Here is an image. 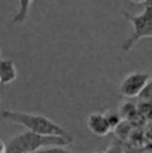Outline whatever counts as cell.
<instances>
[{"instance_id": "9a60e30c", "label": "cell", "mask_w": 152, "mask_h": 153, "mask_svg": "<svg viewBox=\"0 0 152 153\" xmlns=\"http://www.w3.org/2000/svg\"><path fill=\"white\" fill-rule=\"evenodd\" d=\"M97 153H101V152H97Z\"/></svg>"}, {"instance_id": "5bb4252c", "label": "cell", "mask_w": 152, "mask_h": 153, "mask_svg": "<svg viewBox=\"0 0 152 153\" xmlns=\"http://www.w3.org/2000/svg\"><path fill=\"white\" fill-rule=\"evenodd\" d=\"M24 153H36V152H24Z\"/></svg>"}, {"instance_id": "5b68a950", "label": "cell", "mask_w": 152, "mask_h": 153, "mask_svg": "<svg viewBox=\"0 0 152 153\" xmlns=\"http://www.w3.org/2000/svg\"><path fill=\"white\" fill-rule=\"evenodd\" d=\"M87 128L90 129V132H93L97 137H104L112 131L107 120H106L104 113H99V111L91 113L87 117Z\"/></svg>"}, {"instance_id": "3957f363", "label": "cell", "mask_w": 152, "mask_h": 153, "mask_svg": "<svg viewBox=\"0 0 152 153\" xmlns=\"http://www.w3.org/2000/svg\"><path fill=\"white\" fill-rule=\"evenodd\" d=\"M145 7L140 13L133 15L130 12H124L122 16L133 24V33L130 37H127L122 45L121 49L124 52L131 51L137 42H140L142 39H151L152 37V1L148 0L146 3H143Z\"/></svg>"}, {"instance_id": "9c48e42d", "label": "cell", "mask_w": 152, "mask_h": 153, "mask_svg": "<svg viewBox=\"0 0 152 153\" xmlns=\"http://www.w3.org/2000/svg\"><path fill=\"white\" fill-rule=\"evenodd\" d=\"M137 97H139L140 101L151 102V100H152V82L151 80H149V82L140 89V92L137 94Z\"/></svg>"}, {"instance_id": "7a4b0ae2", "label": "cell", "mask_w": 152, "mask_h": 153, "mask_svg": "<svg viewBox=\"0 0 152 153\" xmlns=\"http://www.w3.org/2000/svg\"><path fill=\"white\" fill-rule=\"evenodd\" d=\"M73 143V138L60 137V135H40L31 131H24L13 135L7 144H4V153H24L36 152L40 147L46 146H69Z\"/></svg>"}, {"instance_id": "6da1fadb", "label": "cell", "mask_w": 152, "mask_h": 153, "mask_svg": "<svg viewBox=\"0 0 152 153\" xmlns=\"http://www.w3.org/2000/svg\"><path fill=\"white\" fill-rule=\"evenodd\" d=\"M0 117L24 126L27 131L40 134V135H60V137H67L73 138V135L60 123L54 122L52 119L46 117L45 114L39 113H25V111H18V110H1Z\"/></svg>"}, {"instance_id": "ba28073f", "label": "cell", "mask_w": 152, "mask_h": 153, "mask_svg": "<svg viewBox=\"0 0 152 153\" xmlns=\"http://www.w3.org/2000/svg\"><path fill=\"white\" fill-rule=\"evenodd\" d=\"M31 3H33V0H18V9H16L13 18H12L13 24H22L27 19V16L30 13Z\"/></svg>"}, {"instance_id": "4fadbf2b", "label": "cell", "mask_w": 152, "mask_h": 153, "mask_svg": "<svg viewBox=\"0 0 152 153\" xmlns=\"http://www.w3.org/2000/svg\"><path fill=\"white\" fill-rule=\"evenodd\" d=\"M0 153H4V143L1 138H0Z\"/></svg>"}, {"instance_id": "8fae6325", "label": "cell", "mask_w": 152, "mask_h": 153, "mask_svg": "<svg viewBox=\"0 0 152 153\" xmlns=\"http://www.w3.org/2000/svg\"><path fill=\"white\" fill-rule=\"evenodd\" d=\"M104 116H106V120H107V123H109V126H110V129H113L122 119H121V116L118 114V111H112V110H109V111H106L104 113Z\"/></svg>"}, {"instance_id": "30bf717a", "label": "cell", "mask_w": 152, "mask_h": 153, "mask_svg": "<svg viewBox=\"0 0 152 153\" xmlns=\"http://www.w3.org/2000/svg\"><path fill=\"white\" fill-rule=\"evenodd\" d=\"M36 153H73L67 149V146H46V147H40Z\"/></svg>"}, {"instance_id": "52a82bcc", "label": "cell", "mask_w": 152, "mask_h": 153, "mask_svg": "<svg viewBox=\"0 0 152 153\" xmlns=\"http://www.w3.org/2000/svg\"><path fill=\"white\" fill-rule=\"evenodd\" d=\"M118 114L121 116L122 120H134V119H137L139 117L137 104H134L133 101H125L124 104L119 105Z\"/></svg>"}, {"instance_id": "277c9868", "label": "cell", "mask_w": 152, "mask_h": 153, "mask_svg": "<svg viewBox=\"0 0 152 153\" xmlns=\"http://www.w3.org/2000/svg\"><path fill=\"white\" fill-rule=\"evenodd\" d=\"M151 80V74L145 71H133L128 73L122 82L119 83V94L125 98H134L140 92V89Z\"/></svg>"}, {"instance_id": "7c38bea8", "label": "cell", "mask_w": 152, "mask_h": 153, "mask_svg": "<svg viewBox=\"0 0 152 153\" xmlns=\"http://www.w3.org/2000/svg\"><path fill=\"white\" fill-rule=\"evenodd\" d=\"M131 3H136V4H143V3H146L148 0H130Z\"/></svg>"}, {"instance_id": "8992f818", "label": "cell", "mask_w": 152, "mask_h": 153, "mask_svg": "<svg viewBox=\"0 0 152 153\" xmlns=\"http://www.w3.org/2000/svg\"><path fill=\"white\" fill-rule=\"evenodd\" d=\"M16 65L12 59H0V85H9L16 79Z\"/></svg>"}]
</instances>
